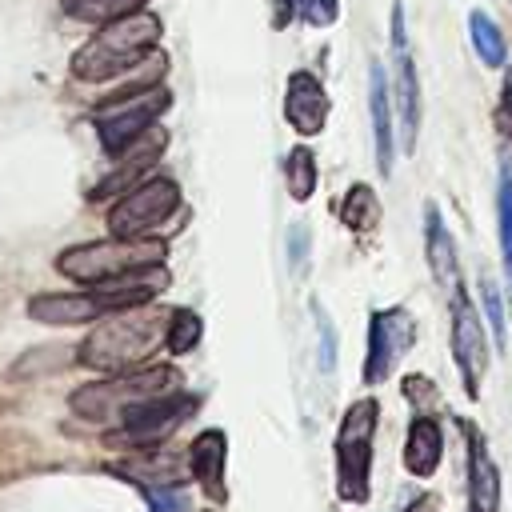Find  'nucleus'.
Returning <instances> with one entry per match:
<instances>
[{"label":"nucleus","mask_w":512,"mask_h":512,"mask_svg":"<svg viewBox=\"0 0 512 512\" xmlns=\"http://www.w3.org/2000/svg\"><path fill=\"white\" fill-rule=\"evenodd\" d=\"M160 16L140 8L132 16H120L112 24H100L96 36H88L76 52H72V76L84 84H104L116 80L124 72H132L136 64H144L156 44H160Z\"/></svg>","instance_id":"2"},{"label":"nucleus","mask_w":512,"mask_h":512,"mask_svg":"<svg viewBox=\"0 0 512 512\" xmlns=\"http://www.w3.org/2000/svg\"><path fill=\"white\" fill-rule=\"evenodd\" d=\"M400 388H404V396L412 400L416 416H432V412H436V404H440V388H436L428 376H416V372H408Z\"/></svg>","instance_id":"30"},{"label":"nucleus","mask_w":512,"mask_h":512,"mask_svg":"<svg viewBox=\"0 0 512 512\" xmlns=\"http://www.w3.org/2000/svg\"><path fill=\"white\" fill-rule=\"evenodd\" d=\"M368 120H372V156L376 172L388 180L396 168V104H392V84L380 60L368 64Z\"/></svg>","instance_id":"13"},{"label":"nucleus","mask_w":512,"mask_h":512,"mask_svg":"<svg viewBox=\"0 0 512 512\" xmlns=\"http://www.w3.org/2000/svg\"><path fill=\"white\" fill-rule=\"evenodd\" d=\"M496 236H500V268L504 288L512 296V164L504 160L496 172Z\"/></svg>","instance_id":"22"},{"label":"nucleus","mask_w":512,"mask_h":512,"mask_svg":"<svg viewBox=\"0 0 512 512\" xmlns=\"http://www.w3.org/2000/svg\"><path fill=\"white\" fill-rule=\"evenodd\" d=\"M184 376L172 368V364H140V368H128V372H116L108 380H92V384H80L68 404L76 416L84 420H124V412L156 400V396H168V392H180Z\"/></svg>","instance_id":"3"},{"label":"nucleus","mask_w":512,"mask_h":512,"mask_svg":"<svg viewBox=\"0 0 512 512\" xmlns=\"http://www.w3.org/2000/svg\"><path fill=\"white\" fill-rule=\"evenodd\" d=\"M464 432V460H468V508L500 512V468L492 464L488 440L472 420H456Z\"/></svg>","instance_id":"16"},{"label":"nucleus","mask_w":512,"mask_h":512,"mask_svg":"<svg viewBox=\"0 0 512 512\" xmlns=\"http://www.w3.org/2000/svg\"><path fill=\"white\" fill-rule=\"evenodd\" d=\"M284 256H288V268L300 276L308 268V256H312V228L308 224H292L288 236H284Z\"/></svg>","instance_id":"31"},{"label":"nucleus","mask_w":512,"mask_h":512,"mask_svg":"<svg viewBox=\"0 0 512 512\" xmlns=\"http://www.w3.org/2000/svg\"><path fill=\"white\" fill-rule=\"evenodd\" d=\"M416 316L404 308V304H392V308H376L368 316V352H364V368H360V380L368 388L384 384L400 360L412 352L416 344Z\"/></svg>","instance_id":"11"},{"label":"nucleus","mask_w":512,"mask_h":512,"mask_svg":"<svg viewBox=\"0 0 512 512\" xmlns=\"http://www.w3.org/2000/svg\"><path fill=\"white\" fill-rule=\"evenodd\" d=\"M468 40H472V52L480 56L484 68H504L508 64V40H504L500 24L484 8L468 12Z\"/></svg>","instance_id":"21"},{"label":"nucleus","mask_w":512,"mask_h":512,"mask_svg":"<svg viewBox=\"0 0 512 512\" xmlns=\"http://www.w3.org/2000/svg\"><path fill=\"white\" fill-rule=\"evenodd\" d=\"M336 16H340V0H304L300 4V20L312 28H328V24H336Z\"/></svg>","instance_id":"32"},{"label":"nucleus","mask_w":512,"mask_h":512,"mask_svg":"<svg viewBox=\"0 0 512 512\" xmlns=\"http://www.w3.org/2000/svg\"><path fill=\"white\" fill-rule=\"evenodd\" d=\"M380 216H384V208H380V196H376L372 184H352V188L344 192V200H340V220H344L348 232H360V236H364V232H376Z\"/></svg>","instance_id":"23"},{"label":"nucleus","mask_w":512,"mask_h":512,"mask_svg":"<svg viewBox=\"0 0 512 512\" xmlns=\"http://www.w3.org/2000/svg\"><path fill=\"white\" fill-rule=\"evenodd\" d=\"M184 196L180 184L168 176H148L108 208V232L112 236H152L160 224H168L180 212Z\"/></svg>","instance_id":"8"},{"label":"nucleus","mask_w":512,"mask_h":512,"mask_svg":"<svg viewBox=\"0 0 512 512\" xmlns=\"http://www.w3.org/2000/svg\"><path fill=\"white\" fill-rule=\"evenodd\" d=\"M424 256H428L432 280L448 296L464 288V280H460V256H456V236L444 224V212L436 204H424Z\"/></svg>","instance_id":"17"},{"label":"nucleus","mask_w":512,"mask_h":512,"mask_svg":"<svg viewBox=\"0 0 512 512\" xmlns=\"http://www.w3.org/2000/svg\"><path fill=\"white\" fill-rule=\"evenodd\" d=\"M172 104V92L164 84H152V88H140V92H112L92 124H96V136H100V148L116 160L132 140H140Z\"/></svg>","instance_id":"6"},{"label":"nucleus","mask_w":512,"mask_h":512,"mask_svg":"<svg viewBox=\"0 0 512 512\" xmlns=\"http://www.w3.org/2000/svg\"><path fill=\"white\" fill-rule=\"evenodd\" d=\"M108 472L120 476V480H128V484H136L140 492H148V488H168V484H188V480H192V476H188V460L180 464V456L160 452V448L132 452L128 460L108 464Z\"/></svg>","instance_id":"18"},{"label":"nucleus","mask_w":512,"mask_h":512,"mask_svg":"<svg viewBox=\"0 0 512 512\" xmlns=\"http://www.w3.org/2000/svg\"><path fill=\"white\" fill-rule=\"evenodd\" d=\"M464 512H476V508H464Z\"/></svg>","instance_id":"35"},{"label":"nucleus","mask_w":512,"mask_h":512,"mask_svg":"<svg viewBox=\"0 0 512 512\" xmlns=\"http://www.w3.org/2000/svg\"><path fill=\"white\" fill-rule=\"evenodd\" d=\"M28 316L36 324H56V328H72V324H96L104 312V304L88 292H40L28 300Z\"/></svg>","instance_id":"19"},{"label":"nucleus","mask_w":512,"mask_h":512,"mask_svg":"<svg viewBox=\"0 0 512 512\" xmlns=\"http://www.w3.org/2000/svg\"><path fill=\"white\" fill-rule=\"evenodd\" d=\"M200 408V396L196 392H168V396H156L132 412H124L120 428H112L104 440L112 448H128V452H144V448H160L192 412Z\"/></svg>","instance_id":"10"},{"label":"nucleus","mask_w":512,"mask_h":512,"mask_svg":"<svg viewBox=\"0 0 512 512\" xmlns=\"http://www.w3.org/2000/svg\"><path fill=\"white\" fill-rule=\"evenodd\" d=\"M148 0H64V12L72 16V20H80V24H112V20H120V16H132V12H140Z\"/></svg>","instance_id":"25"},{"label":"nucleus","mask_w":512,"mask_h":512,"mask_svg":"<svg viewBox=\"0 0 512 512\" xmlns=\"http://www.w3.org/2000/svg\"><path fill=\"white\" fill-rule=\"evenodd\" d=\"M284 120L300 140H312L328 124V88L320 84L316 72L296 68L284 80Z\"/></svg>","instance_id":"12"},{"label":"nucleus","mask_w":512,"mask_h":512,"mask_svg":"<svg viewBox=\"0 0 512 512\" xmlns=\"http://www.w3.org/2000/svg\"><path fill=\"white\" fill-rule=\"evenodd\" d=\"M188 476L196 480V488L220 508V504H228V480H224V472H228V436L220 432V428H204L192 444H188Z\"/></svg>","instance_id":"15"},{"label":"nucleus","mask_w":512,"mask_h":512,"mask_svg":"<svg viewBox=\"0 0 512 512\" xmlns=\"http://www.w3.org/2000/svg\"><path fill=\"white\" fill-rule=\"evenodd\" d=\"M284 184H288V196L296 204L312 200V192L320 184V164H316V152L308 144L288 148V156H284Z\"/></svg>","instance_id":"24"},{"label":"nucleus","mask_w":512,"mask_h":512,"mask_svg":"<svg viewBox=\"0 0 512 512\" xmlns=\"http://www.w3.org/2000/svg\"><path fill=\"white\" fill-rule=\"evenodd\" d=\"M164 332H168V312L152 308V304H140V308H124V312H108L100 316V324L84 336V344L76 348V360L84 368H96V372H128V368H140L160 344H164Z\"/></svg>","instance_id":"1"},{"label":"nucleus","mask_w":512,"mask_h":512,"mask_svg":"<svg viewBox=\"0 0 512 512\" xmlns=\"http://www.w3.org/2000/svg\"><path fill=\"white\" fill-rule=\"evenodd\" d=\"M376 424L380 404L376 396H360L344 408L332 440L336 456V496L344 504H368L372 500V448H376Z\"/></svg>","instance_id":"4"},{"label":"nucleus","mask_w":512,"mask_h":512,"mask_svg":"<svg viewBox=\"0 0 512 512\" xmlns=\"http://www.w3.org/2000/svg\"><path fill=\"white\" fill-rule=\"evenodd\" d=\"M308 312H312V332H316V368L324 376H332L336 372V348H340L336 344V324H332V316L320 300H308Z\"/></svg>","instance_id":"27"},{"label":"nucleus","mask_w":512,"mask_h":512,"mask_svg":"<svg viewBox=\"0 0 512 512\" xmlns=\"http://www.w3.org/2000/svg\"><path fill=\"white\" fill-rule=\"evenodd\" d=\"M148 512H192V492L188 484H168V488H148L144 492Z\"/></svg>","instance_id":"29"},{"label":"nucleus","mask_w":512,"mask_h":512,"mask_svg":"<svg viewBox=\"0 0 512 512\" xmlns=\"http://www.w3.org/2000/svg\"><path fill=\"white\" fill-rule=\"evenodd\" d=\"M444 460V428L436 416H412L404 436V472L416 480H432Z\"/></svg>","instance_id":"20"},{"label":"nucleus","mask_w":512,"mask_h":512,"mask_svg":"<svg viewBox=\"0 0 512 512\" xmlns=\"http://www.w3.org/2000/svg\"><path fill=\"white\" fill-rule=\"evenodd\" d=\"M404 512H444V504H440V496H436V492H420Z\"/></svg>","instance_id":"34"},{"label":"nucleus","mask_w":512,"mask_h":512,"mask_svg":"<svg viewBox=\"0 0 512 512\" xmlns=\"http://www.w3.org/2000/svg\"><path fill=\"white\" fill-rule=\"evenodd\" d=\"M492 120H496V128H500V136H504V140H512V64H504V84H500V104H496V112H492Z\"/></svg>","instance_id":"33"},{"label":"nucleus","mask_w":512,"mask_h":512,"mask_svg":"<svg viewBox=\"0 0 512 512\" xmlns=\"http://www.w3.org/2000/svg\"><path fill=\"white\" fill-rule=\"evenodd\" d=\"M448 344H452V360L464 384L468 400H480L484 376H488V324L480 316V308L472 304L468 288L448 296Z\"/></svg>","instance_id":"9"},{"label":"nucleus","mask_w":512,"mask_h":512,"mask_svg":"<svg viewBox=\"0 0 512 512\" xmlns=\"http://www.w3.org/2000/svg\"><path fill=\"white\" fill-rule=\"evenodd\" d=\"M480 308H484V324L492 332V344L496 352L508 348V316H504V296H500V284L492 276H480Z\"/></svg>","instance_id":"28"},{"label":"nucleus","mask_w":512,"mask_h":512,"mask_svg":"<svg viewBox=\"0 0 512 512\" xmlns=\"http://www.w3.org/2000/svg\"><path fill=\"white\" fill-rule=\"evenodd\" d=\"M164 144H168V132L152 124V128H148L140 140H132V144H128V148H124V152L112 160L116 168H112V172H108V176H104V180H100V184L88 192V200H112V196H124L128 188H136V184L144 180V172H148V168L160 160Z\"/></svg>","instance_id":"14"},{"label":"nucleus","mask_w":512,"mask_h":512,"mask_svg":"<svg viewBox=\"0 0 512 512\" xmlns=\"http://www.w3.org/2000/svg\"><path fill=\"white\" fill-rule=\"evenodd\" d=\"M388 84H392V104H396V148L408 156V152H416V136H420V72H416V56L408 44L404 4H392Z\"/></svg>","instance_id":"7"},{"label":"nucleus","mask_w":512,"mask_h":512,"mask_svg":"<svg viewBox=\"0 0 512 512\" xmlns=\"http://www.w3.org/2000/svg\"><path fill=\"white\" fill-rule=\"evenodd\" d=\"M200 336H204V320H200V312H192V308H172V312H168L164 348H168L172 356L192 352V348L200 344Z\"/></svg>","instance_id":"26"},{"label":"nucleus","mask_w":512,"mask_h":512,"mask_svg":"<svg viewBox=\"0 0 512 512\" xmlns=\"http://www.w3.org/2000/svg\"><path fill=\"white\" fill-rule=\"evenodd\" d=\"M168 244L156 236H108V240H88L76 248H64L56 256V272L76 280V284H104L124 272L164 264Z\"/></svg>","instance_id":"5"}]
</instances>
